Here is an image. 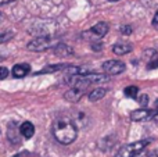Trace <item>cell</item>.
Wrapping results in <instances>:
<instances>
[{
    "mask_svg": "<svg viewBox=\"0 0 158 157\" xmlns=\"http://www.w3.org/2000/svg\"><path fill=\"white\" fill-rule=\"evenodd\" d=\"M52 132L54 135V138L57 139V142H60L61 145L72 143L78 136L77 125L71 120H65V118L54 121V124L52 127Z\"/></svg>",
    "mask_w": 158,
    "mask_h": 157,
    "instance_id": "6da1fadb",
    "label": "cell"
},
{
    "mask_svg": "<svg viewBox=\"0 0 158 157\" xmlns=\"http://www.w3.org/2000/svg\"><path fill=\"white\" fill-rule=\"evenodd\" d=\"M148 143H150V139H143V141L125 145L117 152V157H136L147 147Z\"/></svg>",
    "mask_w": 158,
    "mask_h": 157,
    "instance_id": "7a4b0ae2",
    "label": "cell"
},
{
    "mask_svg": "<svg viewBox=\"0 0 158 157\" xmlns=\"http://www.w3.org/2000/svg\"><path fill=\"white\" fill-rule=\"evenodd\" d=\"M54 46V39L52 36H38L27 45L28 50L31 52H46Z\"/></svg>",
    "mask_w": 158,
    "mask_h": 157,
    "instance_id": "3957f363",
    "label": "cell"
},
{
    "mask_svg": "<svg viewBox=\"0 0 158 157\" xmlns=\"http://www.w3.org/2000/svg\"><path fill=\"white\" fill-rule=\"evenodd\" d=\"M103 70L108 75H118L126 70V64L121 60H108L103 64Z\"/></svg>",
    "mask_w": 158,
    "mask_h": 157,
    "instance_id": "277c9868",
    "label": "cell"
},
{
    "mask_svg": "<svg viewBox=\"0 0 158 157\" xmlns=\"http://www.w3.org/2000/svg\"><path fill=\"white\" fill-rule=\"evenodd\" d=\"M158 111L156 110H148V108H142V110H133L131 113V120L132 121H147V120L153 118Z\"/></svg>",
    "mask_w": 158,
    "mask_h": 157,
    "instance_id": "5b68a950",
    "label": "cell"
},
{
    "mask_svg": "<svg viewBox=\"0 0 158 157\" xmlns=\"http://www.w3.org/2000/svg\"><path fill=\"white\" fill-rule=\"evenodd\" d=\"M85 95L83 91H81V89H77V88H71L68 89V91L64 93V99L67 100V102H71V103H77L79 100L82 99V96Z\"/></svg>",
    "mask_w": 158,
    "mask_h": 157,
    "instance_id": "8992f818",
    "label": "cell"
},
{
    "mask_svg": "<svg viewBox=\"0 0 158 157\" xmlns=\"http://www.w3.org/2000/svg\"><path fill=\"white\" fill-rule=\"evenodd\" d=\"M110 31V27L107 22H98V24H96L94 27L90 28L89 33H92L93 36H97V38H101V36L107 35Z\"/></svg>",
    "mask_w": 158,
    "mask_h": 157,
    "instance_id": "52a82bcc",
    "label": "cell"
},
{
    "mask_svg": "<svg viewBox=\"0 0 158 157\" xmlns=\"http://www.w3.org/2000/svg\"><path fill=\"white\" fill-rule=\"evenodd\" d=\"M31 67L29 64H15L13 67V75L15 78H24L29 74Z\"/></svg>",
    "mask_w": 158,
    "mask_h": 157,
    "instance_id": "ba28073f",
    "label": "cell"
},
{
    "mask_svg": "<svg viewBox=\"0 0 158 157\" xmlns=\"http://www.w3.org/2000/svg\"><path fill=\"white\" fill-rule=\"evenodd\" d=\"M112 52H114L117 56L128 54V53L132 52V45L125 43V42H119V43H115L114 46H112Z\"/></svg>",
    "mask_w": 158,
    "mask_h": 157,
    "instance_id": "9c48e42d",
    "label": "cell"
},
{
    "mask_svg": "<svg viewBox=\"0 0 158 157\" xmlns=\"http://www.w3.org/2000/svg\"><path fill=\"white\" fill-rule=\"evenodd\" d=\"M19 134H21L24 138L29 139L33 136V134H35V127H33L32 122L29 121H25L21 124V127H19Z\"/></svg>",
    "mask_w": 158,
    "mask_h": 157,
    "instance_id": "30bf717a",
    "label": "cell"
},
{
    "mask_svg": "<svg viewBox=\"0 0 158 157\" xmlns=\"http://www.w3.org/2000/svg\"><path fill=\"white\" fill-rule=\"evenodd\" d=\"M54 53L57 56H63V57H65V56L74 54V50L65 43H57L54 46Z\"/></svg>",
    "mask_w": 158,
    "mask_h": 157,
    "instance_id": "8fae6325",
    "label": "cell"
},
{
    "mask_svg": "<svg viewBox=\"0 0 158 157\" xmlns=\"http://www.w3.org/2000/svg\"><path fill=\"white\" fill-rule=\"evenodd\" d=\"M106 93H107V89L96 88L89 93V100L90 102H98V100H101L104 96H106Z\"/></svg>",
    "mask_w": 158,
    "mask_h": 157,
    "instance_id": "7c38bea8",
    "label": "cell"
},
{
    "mask_svg": "<svg viewBox=\"0 0 158 157\" xmlns=\"http://www.w3.org/2000/svg\"><path fill=\"white\" fill-rule=\"evenodd\" d=\"M64 67H68V66H67V64H53V66H47V67H44L43 70H40V71L36 72V74H50V72L60 71V70H63Z\"/></svg>",
    "mask_w": 158,
    "mask_h": 157,
    "instance_id": "4fadbf2b",
    "label": "cell"
},
{
    "mask_svg": "<svg viewBox=\"0 0 158 157\" xmlns=\"http://www.w3.org/2000/svg\"><path fill=\"white\" fill-rule=\"evenodd\" d=\"M137 93H139V88H137V86H128V88H125V95L128 97L136 99Z\"/></svg>",
    "mask_w": 158,
    "mask_h": 157,
    "instance_id": "5bb4252c",
    "label": "cell"
},
{
    "mask_svg": "<svg viewBox=\"0 0 158 157\" xmlns=\"http://www.w3.org/2000/svg\"><path fill=\"white\" fill-rule=\"evenodd\" d=\"M13 38V32H4L0 35V43H4V42L10 40V39Z\"/></svg>",
    "mask_w": 158,
    "mask_h": 157,
    "instance_id": "9a60e30c",
    "label": "cell"
},
{
    "mask_svg": "<svg viewBox=\"0 0 158 157\" xmlns=\"http://www.w3.org/2000/svg\"><path fill=\"white\" fill-rule=\"evenodd\" d=\"M137 102H139V104L140 106H143V107H146V106L148 104V96L147 95H142V96H139V100H137Z\"/></svg>",
    "mask_w": 158,
    "mask_h": 157,
    "instance_id": "2e32d148",
    "label": "cell"
},
{
    "mask_svg": "<svg viewBox=\"0 0 158 157\" xmlns=\"http://www.w3.org/2000/svg\"><path fill=\"white\" fill-rule=\"evenodd\" d=\"M8 77V70L6 67H0V79H6Z\"/></svg>",
    "mask_w": 158,
    "mask_h": 157,
    "instance_id": "e0dca14e",
    "label": "cell"
},
{
    "mask_svg": "<svg viewBox=\"0 0 158 157\" xmlns=\"http://www.w3.org/2000/svg\"><path fill=\"white\" fill-rule=\"evenodd\" d=\"M121 32H122L123 35H131L132 33V27L131 25H123V27L121 28Z\"/></svg>",
    "mask_w": 158,
    "mask_h": 157,
    "instance_id": "ac0fdd59",
    "label": "cell"
},
{
    "mask_svg": "<svg viewBox=\"0 0 158 157\" xmlns=\"http://www.w3.org/2000/svg\"><path fill=\"white\" fill-rule=\"evenodd\" d=\"M154 70V68H158V60H156V61H150L148 63V70Z\"/></svg>",
    "mask_w": 158,
    "mask_h": 157,
    "instance_id": "d6986e66",
    "label": "cell"
},
{
    "mask_svg": "<svg viewBox=\"0 0 158 157\" xmlns=\"http://www.w3.org/2000/svg\"><path fill=\"white\" fill-rule=\"evenodd\" d=\"M153 27L156 28V29H158V11L156 13V15H154V18H153Z\"/></svg>",
    "mask_w": 158,
    "mask_h": 157,
    "instance_id": "ffe728a7",
    "label": "cell"
},
{
    "mask_svg": "<svg viewBox=\"0 0 158 157\" xmlns=\"http://www.w3.org/2000/svg\"><path fill=\"white\" fill-rule=\"evenodd\" d=\"M11 2H15V0H0V6H2V4H7V3H11Z\"/></svg>",
    "mask_w": 158,
    "mask_h": 157,
    "instance_id": "44dd1931",
    "label": "cell"
},
{
    "mask_svg": "<svg viewBox=\"0 0 158 157\" xmlns=\"http://www.w3.org/2000/svg\"><path fill=\"white\" fill-rule=\"evenodd\" d=\"M154 110L158 111V99L156 100V102H154Z\"/></svg>",
    "mask_w": 158,
    "mask_h": 157,
    "instance_id": "7402d4cb",
    "label": "cell"
},
{
    "mask_svg": "<svg viewBox=\"0 0 158 157\" xmlns=\"http://www.w3.org/2000/svg\"><path fill=\"white\" fill-rule=\"evenodd\" d=\"M110 2H119V0H110Z\"/></svg>",
    "mask_w": 158,
    "mask_h": 157,
    "instance_id": "603a6c76",
    "label": "cell"
},
{
    "mask_svg": "<svg viewBox=\"0 0 158 157\" xmlns=\"http://www.w3.org/2000/svg\"><path fill=\"white\" fill-rule=\"evenodd\" d=\"M2 18H3V17H2V14H0V21H2Z\"/></svg>",
    "mask_w": 158,
    "mask_h": 157,
    "instance_id": "cb8c5ba5",
    "label": "cell"
},
{
    "mask_svg": "<svg viewBox=\"0 0 158 157\" xmlns=\"http://www.w3.org/2000/svg\"><path fill=\"white\" fill-rule=\"evenodd\" d=\"M13 157H21V156H13Z\"/></svg>",
    "mask_w": 158,
    "mask_h": 157,
    "instance_id": "d4e9b609",
    "label": "cell"
},
{
    "mask_svg": "<svg viewBox=\"0 0 158 157\" xmlns=\"http://www.w3.org/2000/svg\"><path fill=\"white\" fill-rule=\"evenodd\" d=\"M157 157H158V156H157Z\"/></svg>",
    "mask_w": 158,
    "mask_h": 157,
    "instance_id": "484cf974",
    "label": "cell"
}]
</instances>
